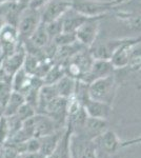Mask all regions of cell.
Instances as JSON below:
<instances>
[{
    "label": "cell",
    "instance_id": "cell-17",
    "mask_svg": "<svg viewBox=\"0 0 141 158\" xmlns=\"http://www.w3.org/2000/svg\"><path fill=\"white\" fill-rule=\"evenodd\" d=\"M25 102L24 96L19 92L13 91L11 96H10L9 100L6 104L3 109V115L4 116H13L16 115L18 110L20 109V106Z\"/></svg>",
    "mask_w": 141,
    "mask_h": 158
},
{
    "label": "cell",
    "instance_id": "cell-24",
    "mask_svg": "<svg viewBox=\"0 0 141 158\" xmlns=\"http://www.w3.org/2000/svg\"><path fill=\"white\" fill-rule=\"evenodd\" d=\"M45 27H47V32L50 39L53 40L54 38H56L59 34L62 33V20L60 18L58 20H55V21L45 23Z\"/></svg>",
    "mask_w": 141,
    "mask_h": 158
},
{
    "label": "cell",
    "instance_id": "cell-31",
    "mask_svg": "<svg viewBox=\"0 0 141 158\" xmlns=\"http://www.w3.org/2000/svg\"><path fill=\"white\" fill-rule=\"evenodd\" d=\"M124 1H126V0H113V2H114L116 6H119L120 3H122V2H124Z\"/></svg>",
    "mask_w": 141,
    "mask_h": 158
},
{
    "label": "cell",
    "instance_id": "cell-18",
    "mask_svg": "<svg viewBox=\"0 0 141 158\" xmlns=\"http://www.w3.org/2000/svg\"><path fill=\"white\" fill-rule=\"evenodd\" d=\"M99 141L101 143L102 149L107 153L115 152L119 146V141H118L116 134L113 131H106L102 135H100Z\"/></svg>",
    "mask_w": 141,
    "mask_h": 158
},
{
    "label": "cell",
    "instance_id": "cell-13",
    "mask_svg": "<svg viewBox=\"0 0 141 158\" xmlns=\"http://www.w3.org/2000/svg\"><path fill=\"white\" fill-rule=\"evenodd\" d=\"M106 130V122L104 119L93 118V117H88L84 124L82 131L86 135V139L93 140L96 137H99L102 135Z\"/></svg>",
    "mask_w": 141,
    "mask_h": 158
},
{
    "label": "cell",
    "instance_id": "cell-4",
    "mask_svg": "<svg viewBox=\"0 0 141 158\" xmlns=\"http://www.w3.org/2000/svg\"><path fill=\"white\" fill-rule=\"evenodd\" d=\"M25 57H27V50L24 47V42L20 41L16 50L12 54L6 56L2 59L1 62V69L6 73V76L13 77L17 71H19L21 68H23Z\"/></svg>",
    "mask_w": 141,
    "mask_h": 158
},
{
    "label": "cell",
    "instance_id": "cell-5",
    "mask_svg": "<svg viewBox=\"0 0 141 158\" xmlns=\"http://www.w3.org/2000/svg\"><path fill=\"white\" fill-rule=\"evenodd\" d=\"M102 17H95L86 20L84 23L75 32L76 39L85 48H91L96 41L99 33L100 19Z\"/></svg>",
    "mask_w": 141,
    "mask_h": 158
},
{
    "label": "cell",
    "instance_id": "cell-32",
    "mask_svg": "<svg viewBox=\"0 0 141 158\" xmlns=\"http://www.w3.org/2000/svg\"><path fill=\"white\" fill-rule=\"evenodd\" d=\"M4 23H6V21H4V19L2 18L1 16H0V30H1V27L4 25Z\"/></svg>",
    "mask_w": 141,
    "mask_h": 158
},
{
    "label": "cell",
    "instance_id": "cell-22",
    "mask_svg": "<svg viewBox=\"0 0 141 158\" xmlns=\"http://www.w3.org/2000/svg\"><path fill=\"white\" fill-rule=\"evenodd\" d=\"M129 67L135 69V70L141 69V40L133 47L130 57Z\"/></svg>",
    "mask_w": 141,
    "mask_h": 158
},
{
    "label": "cell",
    "instance_id": "cell-29",
    "mask_svg": "<svg viewBox=\"0 0 141 158\" xmlns=\"http://www.w3.org/2000/svg\"><path fill=\"white\" fill-rule=\"evenodd\" d=\"M16 1L20 4V6H22L23 7H29V4H30L31 0H16Z\"/></svg>",
    "mask_w": 141,
    "mask_h": 158
},
{
    "label": "cell",
    "instance_id": "cell-11",
    "mask_svg": "<svg viewBox=\"0 0 141 158\" xmlns=\"http://www.w3.org/2000/svg\"><path fill=\"white\" fill-rule=\"evenodd\" d=\"M89 17L79 14L73 9H70L68 12L62 16V32L65 33H75L79 27L82 25Z\"/></svg>",
    "mask_w": 141,
    "mask_h": 158
},
{
    "label": "cell",
    "instance_id": "cell-25",
    "mask_svg": "<svg viewBox=\"0 0 141 158\" xmlns=\"http://www.w3.org/2000/svg\"><path fill=\"white\" fill-rule=\"evenodd\" d=\"M35 114H37V112H36V109L34 106H31L29 103H27V102H24L21 106H20V109L18 110L16 115L19 117L22 121H24V120H27V119L31 118V117H33Z\"/></svg>",
    "mask_w": 141,
    "mask_h": 158
},
{
    "label": "cell",
    "instance_id": "cell-26",
    "mask_svg": "<svg viewBox=\"0 0 141 158\" xmlns=\"http://www.w3.org/2000/svg\"><path fill=\"white\" fill-rule=\"evenodd\" d=\"M10 130L7 124V119L4 115L0 116V146H3L9 140Z\"/></svg>",
    "mask_w": 141,
    "mask_h": 158
},
{
    "label": "cell",
    "instance_id": "cell-30",
    "mask_svg": "<svg viewBox=\"0 0 141 158\" xmlns=\"http://www.w3.org/2000/svg\"><path fill=\"white\" fill-rule=\"evenodd\" d=\"M71 158H77L76 152L73 148V144H72V139H71Z\"/></svg>",
    "mask_w": 141,
    "mask_h": 158
},
{
    "label": "cell",
    "instance_id": "cell-19",
    "mask_svg": "<svg viewBox=\"0 0 141 158\" xmlns=\"http://www.w3.org/2000/svg\"><path fill=\"white\" fill-rule=\"evenodd\" d=\"M72 144L76 152L77 158H96V148L92 140L86 139V141H84L81 146H79L78 150L73 143V141H72Z\"/></svg>",
    "mask_w": 141,
    "mask_h": 158
},
{
    "label": "cell",
    "instance_id": "cell-14",
    "mask_svg": "<svg viewBox=\"0 0 141 158\" xmlns=\"http://www.w3.org/2000/svg\"><path fill=\"white\" fill-rule=\"evenodd\" d=\"M63 133H64V132H61L57 130V131H55L52 134L45 135V136H42V137H38V138H39V143H40L39 152L44 155L45 157L48 156L51 153H53L54 150L56 149V147L58 146Z\"/></svg>",
    "mask_w": 141,
    "mask_h": 158
},
{
    "label": "cell",
    "instance_id": "cell-7",
    "mask_svg": "<svg viewBox=\"0 0 141 158\" xmlns=\"http://www.w3.org/2000/svg\"><path fill=\"white\" fill-rule=\"evenodd\" d=\"M70 9V0H51L41 9V21L43 23H48L62 18Z\"/></svg>",
    "mask_w": 141,
    "mask_h": 158
},
{
    "label": "cell",
    "instance_id": "cell-3",
    "mask_svg": "<svg viewBox=\"0 0 141 158\" xmlns=\"http://www.w3.org/2000/svg\"><path fill=\"white\" fill-rule=\"evenodd\" d=\"M41 22V10L25 7L20 15L17 23L19 39L21 41L29 39Z\"/></svg>",
    "mask_w": 141,
    "mask_h": 158
},
{
    "label": "cell",
    "instance_id": "cell-20",
    "mask_svg": "<svg viewBox=\"0 0 141 158\" xmlns=\"http://www.w3.org/2000/svg\"><path fill=\"white\" fill-rule=\"evenodd\" d=\"M119 18H121L126 23L130 29L140 32L141 31V12L134 14H119Z\"/></svg>",
    "mask_w": 141,
    "mask_h": 158
},
{
    "label": "cell",
    "instance_id": "cell-1",
    "mask_svg": "<svg viewBox=\"0 0 141 158\" xmlns=\"http://www.w3.org/2000/svg\"><path fill=\"white\" fill-rule=\"evenodd\" d=\"M71 9L79 14L89 18L103 17L110 11H112L116 4L112 1H101V0H70Z\"/></svg>",
    "mask_w": 141,
    "mask_h": 158
},
{
    "label": "cell",
    "instance_id": "cell-21",
    "mask_svg": "<svg viewBox=\"0 0 141 158\" xmlns=\"http://www.w3.org/2000/svg\"><path fill=\"white\" fill-rule=\"evenodd\" d=\"M13 92L12 89V78H6L4 80L0 81V104L2 106H6Z\"/></svg>",
    "mask_w": 141,
    "mask_h": 158
},
{
    "label": "cell",
    "instance_id": "cell-6",
    "mask_svg": "<svg viewBox=\"0 0 141 158\" xmlns=\"http://www.w3.org/2000/svg\"><path fill=\"white\" fill-rule=\"evenodd\" d=\"M20 41L21 40L19 39L17 27L4 23L0 30V52H1L3 58L12 54L16 50Z\"/></svg>",
    "mask_w": 141,
    "mask_h": 158
},
{
    "label": "cell",
    "instance_id": "cell-15",
    "mask_svg": "<svg viewBox=\"0 0 141 158\" xmlns=\"http://www.w3.org/2000/svg\"><path fill=\"white\" fill-rule=\"evenodd\" d=\"M27 42H29V44L32 48L38 50H42L43 48H45L50 42H52V40L48 37V34L47 32V27H45V23L39 24V27L35 30V32L31 35V37L27 40H25Z\"/></svg>",
    "mask_w": 141,
    "mask_h": 158
},
{
    "label": "cell",
    "instance_id": "cell-9",
    "mask_svg": "<svg viewBox=\"0 0 141 158\" xmlns=\"http://www.w3.org/2000/svg\"><path fill=\"white\" fill-rule=\"evenodd\" d=\"M113 70H114V67H113L110 60L94 59L89 71L81 78V80L84 83H91L92 81L96 80L98 78L111 75Z\"/></svg>",
    "mask_w": 141,
    "mask_h": 158
},
{
    "label": "cell",
    "instance_id": "cell-16",
    "mask_svg": "<svg viewBox=\"0 0 141 158\" xmlns=\"http://www.w3.org/2000/svg\"><path fill=\"white\" fill-rule=\"evenodd\" d=\"M55 89L57 91L58 96L63 98H71L75 93L76 89V80L74 78L70 77L68 75H64L62 78H60L57 82L54 83Z\"/></svg>",
    "mask_w": 141,
    "mask_h": 158
},
{
    "label": "cell",
    "instance_id": "cell-8",
    "mask_svg": "<svg viewBox=\"0 0 141 158\" xmlns=\"http://www.w3.org/2000/svg\"><path fill=\"white\" fill-rule=\"evenodd\" d=\"M138 41H140V39H124V41L117 48L110 59L114 69L124 68L129 65L132 49Z\"/></svg>",
    "mask_w": 141,
    "mask_h": 158
},
{
    "label": "cell",
    "instance_id": "cell-2",
    "mask_svg": "<svg viewBox=\"0 0 141 158\" xmlns=\"http://www.w3.org/2000/svg\"><path fill=\"white\" fill-rule=\"evenodd\" d=\"M115 93V78L112 75L98 78L88 85L89 98L111 104Z\"/></svg>",
    "mask_w": 141,
    "mask_h": 158
},
{
    "label": "cell",
    "instance_id": "cell-12",
    "mask_svg": "<svg viewBox=\"0 0 141 158\" xmlns=\"http://www.w3.org/2000/svg\"><path fill=\"white\" fill-rule=\"evenodd\" d=\"M73 135V130L71 126L65 130L59 141L58 146L45 158H71V139Z\"/></svg>",
    "mask_w": 141,
    "mask_h": 158
},
{
    "label": "cell",
    "instance_id": "cell-27",
    "mask_svg": "<svg viewBox=\"0 0 141 158\" xmlns=\"http://www.w3.org/2000/svg\"><path fill=\"white\" fill-rule=\"evenodd\" d=\"M51 0H31L29 7L35 10H41L47 3H48Z\"/></svg>",
    "mask_w": 141,
    "mask_h": 158
},
{
    "label": "cell",
    "instance_id": "cell-23",
    "mask_svg": "<svg viewBox=\"0 0 141 158\" xmlns=\"http://www.w3.org/2000/svg\"><path fill=\"white\" fill-rule=\"evenodd\" d=\"M52 41L55 43L56 47H64V45H68V44H72V43L76 42L77 39H76L75 33L62 32L56 38H54Z\"/></svg>",
    "mask_w": 141,
    "mask_h": 158
},
{
    "label": "cell",
    "instance_id": "cell-33",
    "mask_svg": "<svg viewBox=\"0 0 141 158\" xmlns=\"http://www.w3.org/2000/svg\"><path fill=\"white\" fill-rule=\"evenodd\" d=\"M17 158H20V155H19V156H18V157H17Z\"/></svg>",
    "mask_w": 141,
    "mask_h": 158
},
{
    "label": "cell",
    "instance_id": "cell-28",
    "mask_svg": "<svg viewBox=\"0 0 141 158\" xmlns=\"http://www.w3.org/2000/svg\"><path fill=\"white\" fill-rule=\"evenodd\" d=\"M20 158H45L43 154L39 151L37 152H24L20 154Z\"/></svg>",
    "mask_w": 141,
    "mask_h": 158
},
{
    "label": "cell",
    "instance_id": "cell-10",
    "mask_svg": "<svg viewBox=\"0 0 141 158\" xmlns=\"http://www.w3.org/2000/svg\"><path fill=\"white\" fill-rule=\"evenodd\" d=\"M82 102V106L85 110L89 117L106 119L110 115V112H111V106L110 104L101 102V101L93 100V99L89 98V96L84 99Z\"/></svg>",
    "mask_w": 141,
    "mask_h": 158
}]
</instances>
